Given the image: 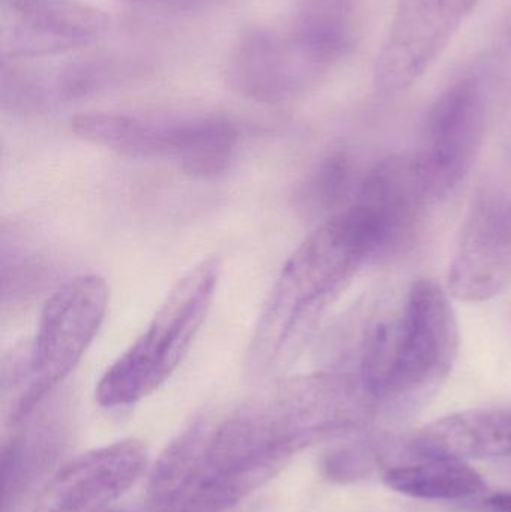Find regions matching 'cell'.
<instances>
[{"instance_id":"603a6c76","label":"cell","mask_w":511,"mask_h":512,"mask_svg":"<svg viewBox=\"0 0 511 512\" xmlns=\"http://www.w3.org/2000/svg\"><path fill=\"white\" fill-rule=\"evenodd\" d=\"M509 472H510V475H511V462L509 463Z\"/></svg>"},{"instance_id":"30bf717a","label":"cell","mask_w":511,"mask_h":512,"mask_svg":"<svg viewBox=\"0 0 511 512\" xmlns=\"http://www.w3.org/2000/svg\"><path fill=\"white\" fill-rule=\"evenodd\" d=\"M511 283V180L479 189L465 216L449 271L462 301H485Z\"/></svg>"},{"instance_id":"44dd1931","label":"cell","mask_w":511,"mask_h":512,"mask_svg":"<svg viewBox=\"0 0 511 512\" xmlns=\"http://www.w3.org/2000/svg\"><path fill=\"white\" fill-rule=\"evenodd\" d=\"M488 512H511V495L509 493H500V495L491 496L483 504Z\"/></svg>"},{"instance_id":"8992f818","label":"cell","mask_w":511,"mask_h":512,"mask_svg":"<svg viewBox=\"0 0 511 512\" xmlns=\"http://www.w3.org/2000/svg\"><path fill=\"white\" fill-rule=\"evenodd\" d=\"M107 307L108 285L98 274L75 277L48 298L26 366L3 387L6 423L12 429L29 418L80 363Z\"/></svg>"},{"instance_id":"9c48e42d","label":"cell","mask_w":511,"mask_h":512,"mask_svg":"<svg viewBox=\"0 0 511 512\" xmlns=\"http://www.w3.org/2000/svg\"><path fill=\"white\" fill-rule=\"evenodd\" d=\"M480 0H399L374 78L383 93L413 87L440 59Z\"/></svg>"},{"instance_id":"4fadbf2b","label":"cell","mask_w":511,"mask_h":512,"mask_svg":"<svg viewBox=\"0 0 511 512\" xmlns=\"http://www.w3.org/2000/svg\"><path fill=\"white\" fill-rule=\"evenodd\" d=\"M143 71L131 57L96 54L77 57L57 68L36 69L2 63V102L12 108L41 110L56 102L87 98L119 86Z\"/></svg>"},{"instance_id":"ffe728a7","label":"cell","mask_w":511,"mask_h":512,"mask_svg":"<svg viewBox=\"0 0 511 512\" xmlns=\"http://www.w3.org/2000/svg\"><path fill=\"white\" fill-rule=\"evenodd\" d=\"M135 2L153 6H168V8H194V6L206 5L213 0H135Z\"/></svg>"},{"instance_id":"8fae6325","label":"cell","mask_w":511,"mask_h":512,"mask_svg":"<svg viewBox=\"0 0 511 512\" xmlns=\"http://www.w3.org/2000/svg\"><path fill=\"white\" fill-rule=\"evenodd\" d=\"M108 18L78 0H9L2 18L6 62L44 59L95 44Z\"/></svg>"},{"instance_id":"d6986e66","label":"cell","mask_w":511,"mask_h":512,"mask_svg":"<svg viewBox=\"0 0 511 512\" xmlns=\"http://www.w3.org/2000/svg\"><path fill=\"white\" fill-rule=\"evenodd\" d=\"M396 444L392 442L366 441L351 442L329 451L321 462L324 477L335 483L347 484L368 478L378 466H386Z\"/></svg>"},{"instance_id":"5b68a950","label":"cell","mask_w":511,"mask_h":512,"mask_svg":"<svg viewBox=\"0 0 511 512\" xmlns=\"http://www.w3.org/2000/svg\"><path fill=\"white\" fill-rule=\"evenodd\" d=\"M219 276L221 262L209 258L177 280L143 334L99 379L95 390L99 405H134L173 375L209 313Z\"/></svg>"},{"instance_id":"ac0fdd59","label":"cell","mask_w":511,"mask_h":512,"mask_svg":"<svg viewBox=\"0 0 511 512\" xmlns=\"http://www.w3.org/2000/svg\"><path fill=\"white\" fill-rule=\"evenodd\" d=\"M356 165L347 152L327 155L303 183L300 200L312 213H327V218L345 209L357 189ZM360 183V182H359Z\"/></svg>"},{"instance_id":"e0dca14e","label":"cell","mask_w":511,"mask_h":512,"mask_svg":"<svg viewBox=\"0 0 511 512\" xmlns=\"http://www.w3.org/2000/svg\"><path fill=\"white\" fill-rule=\"evenodd\" d=\"M383 481L395 492L429 501H461L486 487L482 475L461 460L422 457L384 466Z\"/></svg>"},{"instance_id":"2e32d148","label":"cell","mask_w":511,"mask_h":512,"mask_svg":"<svg viewBox=\"0 0 511 512\" xmlns=\"http://www.w3.org/2000/svg\"><path fill=\"white\" fill-rule=\"evenodd\" d=\"M60 417L26 418L24 429L11 435L2 448V512H17L39 481L59 459L65 444ZM20 426V424H18Z\"/></svg>"},{"instance_id":"9a60e30c","label":"cell","mask_w":511,"mask_h":512,"mask_svg":"<svg viewBox=\"0 0 511 512\" xmlns=\"http://www.w3.org/2000/svg\"><path fill=\"white\" fill-rule=\"evenodd\" d=\"M353 200L365 206L380 225L387 254L411 242L426 207L432 206L417 179L410 156L381 159L360 180Z\"/></svg>"},{"instance_id":"7c38bea8","label":"cell","mask_w":511,"mask_h":512,"mask_svg":"<svg viewBox=\"0 0 511 512\" xmlns=\"http://www.w3.org/2000/svg\"><path fill=\"white\" fill-rule=\"evenodd\" d=\"M146 463V445L135 439L81 454L48 481L33 512H105L137 483Z\"/></svg>"},{"instance_id":"cb8c5ba5","label":"cell","mask_w":511,"mask_h":512,"mask_svg":"<svg viewBox=\"0 0 511 512\" xmlns=\"http://www.w3.org/2000/svg\"><path fill=\"white\" fill-rule=\"evenodd\" d=\"M105 512H122V511H111V510H107Z\"/></svg>"},{"instance_id":"3957f363","label":"cell","mask_w":511,"mask_h":512,"mask_svg":"<svg viewBox=\"0 0 511 512\" xmlns=\"http://www.w3.org/2000/svg\"><path fill=\"white\" fill-rule=\"evenodd\" d=\"M384 255L380 225L362 204L353 200L326 218L285 262L261 315L251 354L258 360L278 355L302 322L363 265Z\"/></svg>"},{"instance_id":"ba28073f","label":"cell","mask_w":511,"mask_h":512,"mask_svg":"<svg viewBox=\"0 0 511 512\" xmlns=\"http://www.w3.org/2000/svg\"><path fill=\"white\" fill-rule=\"evenodd\" d=\"M485 95L479 81L464 78L434 102L416 153L410 156L429 203L446 200L464 182L482 147Z\"/></svg>"},{"instance_id":"7402d4cb","label":"cell","mask_w":511,"mask_h":512,"mask_svg":"<svg viewBox=\"0 0 511 512\" xmlns=\"http://www.w3.org/2000/svg\"><path fill=\"white\" fill-rule=\"evenodd\" d=\"M506 140H507V150H509L510 158H511V120H510V123H509V129H507Z\"/></svg>"},{"instance_id":"277c9868","label":"cell","mask_w":511,"mask_h":512,"mask_svg":"<svg viewBox=\"0 0 511 512\" xmlns=\"http://www.w3.org/2000/svg\"><path fill=\"white\" fill-rule=\"evenodd\" d=\"M356 45L353 32L332 12L303 8L285 27L255 26L234 44L227 83L264 104H284L320 83Z\"/></svg>"},{"instance_id":"5bb4252c","label":"cell","mask_w":511,"mask_h":512,"mask_svg":"<svg viewBox=\"0 0 511 512\" xmlns=\"http://www.w3.org/2000/svg\"><path fill=\"white\" fill-rule=\"evenodd\" d=\"M405 457L476 460L511 456V406L471 409L434 421L399 444Z\"/></svg>"},{"instance_id":"52a82bcc","label":"cell","mask_w":511,"mask_h":512,"mask_svg":"<svg viewBox=\"0 0 511 512\" xmlns=\"http://www.w3.org/2000/svg\"><path fill=\"white\" fill-rule=\"evenodd\" d=\"M71 125L90 143L122 155L168 159L203 179L225 173L239 144L230 120L206 113H87L75 116Z\"/></svg>"},{"instance_id":"7a4b0ae2","label":"cell","mask_w":511,"mask_h":512,"mask_svg":"<svg viewBox=\"0 0 511 512\" xmlns=\"http://www.w3.org/2000/svg\"><path fill=\"white\" fill-rule=\"evenodd\" d=\"M459 328L449 295L432 279L378 304L360 337L357 381L381 406L416 402L452 372Z\"/></svg>"},{"instance_id":"6da1fadb","label":"cell","mask_w":511,"mask_h":512,"mask_svg":"<svg viewBox=\"0 0 511 512\" xmlns=\"http://www.w3.org/2000/svg\"><path fill=\"white\" fill-rule=\"evenodd\" d=\"M344 406L321 378L243 406L218 424L195 421L159 457L147 486L152 512H228L300 451L338 438Z\"/></svg>"}]
</instances>
